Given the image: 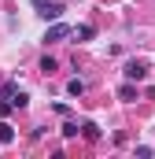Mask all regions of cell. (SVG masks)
<instances>
[{"label": "cell", "mask_w": 155, "mask_h": 159, "mask_svg": "<svg viewBox=\"0 0 155 159\" xmlns=\"http://www.w3.org/2000/svg\"><path fill=\"white\" fill-rule=\"evenodd\" d=\"M118 100H126V104H129V100H137V81H126V85L118 89Z\"/></svg>", "instance_id": "6"}, {"label": "cell", "mask_w": 155, "mask_h": 159, "mask_svg": "<svg viewBox=\"0 0 155 159\" xmlns=\"http://www.w3.org/2000/svg\"><path fill=\"white\" fill-rule=\"evenodd\" d=\"M41 70H44V74H55V59L44 56V59H41Z\"/></svg>", "instance_id": "10"}, {"label": "cell", "mask_w": 155, "mask_h": 159, "mask_svg": "<svg viewBox=\"0 0 155 159\" xmlns=\"http://www.w3.org/2000/svg\"><path fill=\"white\" fill-rule=\"evenodd\" d=\"M63 37H70V26L55 19V22H52V26L44 30V44H48V41H63Z\"/></svg>", "instance_id": "3"}, {"label": "cell", "mask_w": 155, "mask_h": 159, "mask_svg": "<svg viewBox=\"0 0 155 159\" xmlns=\"http://www.w3.org/2000/svg\"><path fill=\"white\" fill-rule=\"evenodd\" d=\"M33 7H37V15L44 22H55V19H63V11H67L59 0H33Z\"/></svg>", "instance_id": "1"}, {"label": "cell", "mask_w": 155, "mask_h": 159, "mask_svg": "<svg viewBox=\"0 0 155 159\" xmlns=\"http://www.w3.org/2000/svg\"><path fill=\"white\" fill-rule=\"evenodd\" d=\"M81 137H85V141H100L104 133H100V126H96V122H81Z\"/></svg>", "instance_id": "5"}, {"label": "cell", "mask_w": 155, "mask_h": 159, "mask_svg": "<svg viewBox=\"0 0 155 159\" xmlns=\"http://www.w3.org/2000/svg\"><path fill=\"white\" fill-rule=\"evenodd\" d=\"M15 141V126L11 122H0V144H11Z\"/></svg>", "instance_id": "7"}, {"label": "cell", "mask_w": 155, "mask_h": 159, "mask_svg": "<svg viewBox=\"0 0 155 159\" xmlns=\"http://www.w3.org/2000/svg\"><path fill=\"white\" fill-rule=\"evenodd\" d=\"M15 89H19L15 81H4V85H0V104H7V100L15 96Z\"/></svg>", "instance_id": "9"}, {"label": "cell", "mask_w": 155, "mask_h": 159, "mask_svg": "<svg viewBox=\"0 0 155 159\" xmlns=\"http://www.w3.org/2000/svg\"><path fill=\"white\" fill-rule=\"evenodd\" d=\"M67 93H70V96H85V81H81V78H70V81H67Z\"/></svg>", "instance_id": "8"}, {"label": "cell", "mask_w": 155, "mask_h": 159, "mask_svg": "<svg viewBox=\"0 0 155 159\" xmlns=\"http://www.w3.org/2000/svg\"><path fill=\"white\" fill-rule=\"evenodd\" d=\"M122 74H126V81H144V74H148V63H140V59H129Z\"/></svg>", "instance_id": "2"}, {"label": "cell", "mask_w": 155, "mask_h": 159, "mask_svg": "<svg viewBox=\"0 0 155 159\" xmlns=\"http://www.w3.org/2000/svg\"><path fill=\"white\" fill-rule=\"evenodd\" d=\"M78 133H81V126H78V122H67V126H63V137H78Z\"/></svg>", "instance_id": "11"}, {"label": "cell", "mask_w": 155, "mask_h": 159, "mask_svg": "<svg viewBox=\"0 0 155 159\" xmlns=\"http://www.w3.org/2000/svg\"><path fill=\"white\" fill-rule=\"evenodd\" d=\"M70 37H74V41H92V37H96V30H92L89 22H81V26H70Z\"/></svg>", "instance_id": "4"}]
</instances>
